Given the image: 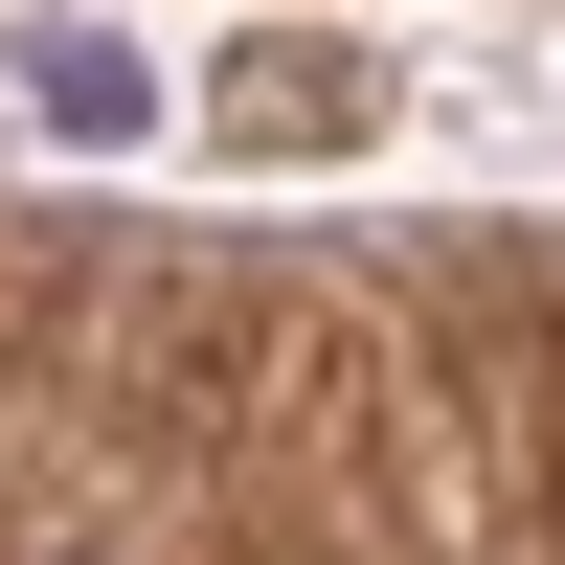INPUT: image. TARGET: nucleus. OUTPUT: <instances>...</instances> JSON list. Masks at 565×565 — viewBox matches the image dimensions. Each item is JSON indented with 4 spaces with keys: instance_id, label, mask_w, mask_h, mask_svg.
I'll return each mask as SVG.
<instances>
[{
    "instance_id": "1",
    "label": "nucleus",
    "mask_w": 565,
    "mask_h": 565,
    "mask_svg": "<svg viewBox=\"0 0 565 565\" xmlns=\"http://www.w3.org/2000/svg\"><path fill=\"white\" fill-rule=\"evenodd\" d=\"M204 114L226 136H385V68H362V45H249Z\"/></svg>"
},
{
    "instance_id": "2",
    "label": "nucleus",
    "mask_w": 565,
    "mask_h": 565,
    "mask_svg": "<svg viewBox=\"0 0 565 565\" xmlns=\"http://www.w3.org/2000/svg\"><path fill=\"white\" fill-rule=\"evenodd\" d=\"M23 90H45L68 136H136V114H159V90H136V45H90V23H68V45H23Z\"/></svg>"
}]
</instances>
